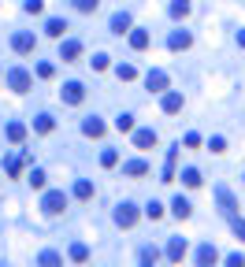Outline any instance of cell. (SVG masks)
<instances>
[{
	"instance_id": "cell-33",
	"label": "cell",
	"mask_w": 245,
	"mask_h": 267,
	"mask_svg": "<svg viewBox=\"0 0 245 267\" xmlns=\"http://www.w3.org/2000/svg\"><path fill=\"white\" fill-rule=\"evenodd\" d=\"M41 263H45V267H56V263H59V253H41Z\"/></svg>"
},
{
	"instance_id": "cell-21",
	"label": "cell",
	"mask_w": 245,
	"mask_h": 267,
	"mask_svg": "<svg viewBox=\"0 0 245 267\" xmlns=\"http://www.w3.org/2000/svg\"><path fill=\"white\" fill-rule=\"evenodd\" d=\"M23 137H26V127H23V122H8V141H15V145H19Z\"/></svg>"
},
{
	"instance_id": "cell-2",
	"label": "cell",
	"mask_w": 245,
	"mask_h": 267,
	"mask_svg": "<svg viewBox=\"0 0 245 267\" xmlns=\"http://www.w3.org/2000/svg\"><path fill=\"white\" fill-rule=\"evenodd\" d=\"M11 49L19 52V56H30V52L37 49V37H34V34H26V30H19V34L11 37Z\"/></svg>"
},
{
	"instance_id": "cell-14",
	"label": "cell",
	"mask_w": 245,
	"mask_h": 267,
	"mask_svg": "<svg viewBox=\"0 0 245 267\" xmlns=\"http://www.w3.org/2000/svg\"><path fill=\"white\" fill-rule=\"evenodd\" d=\"M164 112L167 115H178L182 112V97H178V93H164Z\"/></svg>"
},
{
	"instance_id": "cell-38",
	"label": "cell",
	"mask_w": 245,
	"mask_h": 267,
	"mask_svg": "<svg viewBox=\"0 0 245 267\" xmlns=\"http://www.w3.org/2000/svg\"><path fill=\"white\" fill-rule=\"evenodd\" d=\"M93 67H97V71H104V67H108V56H104V52H100V56H93Z\"/></svg>"
},
{
	"instance_id": "cell-30",
	"label": "cell",
	"mask_w": 245,
	"mask_h": 267,
	"mask_svg": "<svg viewBox=\"0 0 245 267\" xmlns=\"http://www.w3.org/2000/svg\"><path fill=\"white\" fill-rule=\"evenodd\" d=\"M100 163H104V167H115V163H119V152H115V149H104V152H100Z\"/></svg>"
},
{
	"instance_id": "cell-35",
	"label": "cell",
	"mask_w": 245,
	"mask_h": 267,
	"mask_svg": "<svg viewBox=\"0 0 245 267\" xmlns=\"http://www.w3.org/2000/svg\"><path fill=\"white\" fill-rule=\"evenodd\" d=\"M23 8H26L30 15H41V8H45V4H41V0H26V4H23Z\"/></svg>"
},
{
	"instance_id": "cell-5",
	"label": "cell",
	"mask_w": 245,
	"mask_h": 267,
	"mask_svg": "<svg viewBox=\"0 0 245 267\" xmlns=\"http://www.w3.org/2000/svg\"><path fill=\"white\" fill-rule=\"evenodd\" d=\"M115 223H119V227H134V223H137V204L122 200L119 208H115Z\"/></svg>"
},
{
	"instance_id": "cell-26",
	"label": "cell",
	"mask_w": 245,
	"mask_h": 267,
	"mask_svg": "<svg viewBox=\"0 0 245 267\" xmlns=\"http://www.w3.org/2000/svg\"><path fill=\"white\" fill-rule=\"evenodd\" d=\"M171 15L175 19H186L190 15V0H171Z\"/></svg>"
},
{
	"instance_id": "cell-13",
	"label": "cell",
	"mask_w": 245,
	"mask_h": 267,
	"mask_svg": "<svg viewBox=\"0 0 245 267\" xmlns=\"http://www.w3.org/2000/svg\"><path fill=\"white\" fill-rule=\"evenodd\" d=\"M82 134H86V137H100V134H104V122H100L97 115H89V119L82 122Z\"/></svg>"
},
{
	"instance_id": "cell-4",
	"label": "cell",
	"mask_w": 245,
	"mask_h": 267,
	"mask_svg": "<svg viewBox=\"0 0 245 267\" xmlns=\"http://www.w3.org/2000/svg\"><path fill=\"white\" fill-rule=\"evenodd\" d=\"M30 82H34V78H30V71H23V67H11V71H8V86H11L15 93H26Z\"/></svg>"
},
{
	"instance_id": "cell-19",
	"label": "cell",
	"mask_w": 245,
	"mask_h": 267,
	"mask_svg": "<svg viewBox=\"0 0 245 267\" xmlns=\"http://www.w3.org/2000/svg\"><path fill=\"white\" fill-rule=\"evenodd\" d=\"M112 30H115V34L130 30V15H127V11H115V15H112Z\"/></svg>"
},
{
	"instance_id": "cell-34",
	"label": "cell",
	"mask_w": 245,
	"mask_h": 267,
	"mask_svg": "<svg viewBox=\"0 0 245 267\" xmlns=\"http://www.w3.org/2000/svg\"><path fill=\"white\" fill-rule=\"evenodd\" d=\"M145 215H149V219H160V215H164V208H160V204H156V200H152V204H149V208H145Z\"/></svg>"
},
{
	"instance_id": "cell-12",
	"label": "cell",
	"mask_w": 245,
	"mask_h": 267,
	"mask_svg": "<svg viewBox=\"0 0 245 267\" xmlns=\"http://www.w3.org/2000/svg\"><path fill=\"white\" fill-rule=\"evenodd\" d=\"M134 145L137 149H156V130H137L134 134Z\"/></svg>"
},
{
	"instance_id": "cell-39",
	"label": "cell",
	"mask_w": 245,
	"mask_h": 267,
	"mask_svg": "<svg viewBox=\"0 0 245 267\" xmlns=\"http://www.w3.org/2000/svg\"><path fill=\"white\" fill-rule=\"evenodd\" d=\"M37 74L41 78H52V64H37Z\"/></svg>"
},
{
	"instance_id": "cell-16",
	"label": "cell",
	"mask_w": 245,
	"mask_h": 267,
	"mask_svg": "<svg viewBox=\"0 0 245 267\" xmlns=\"http://www.w3.org/2000/svg\"><path fill=\"white\" fill-rule=\"evenodd\" d=\"M74 197H78V200H89V197H93V182H89V178H78V182H74Z\"/></svg>"
},
{
	"instance_id": "cell-9",
	"label": "cell",
	"mask_w": 245,
	"mask_h": 267,
	"mask_svg": "<svg viewBox=\"0 0 245 267\" xmlns=\"http://www.w3.org/2000/svg\"><path fill=\"white\" fill-rule=\"evenodd\" d=\"M182 256H186V241H182V238H171V241H167V260H171V263H182Z\"/></svg>"
},
{
	"instance_id": "cell-10",
	"label": "cell",
	"mask_w": 245,
	"mask_h": 267,
	"mask_svg": "<svg viewBox=\"0 0 245 267\" xmlns=\"http://www.w3.org/2000/svg\"><path fill=\"white\" fill-rule=\"evenodd\" d=\"M145 86H149L152 93H164V89H167V74H164V71H149V74H145Z\"/></svg>"
},
{
	"instance_id": "cell-18",
	"label": "cell",
	"mask_w": 245,
	"mask_h": 267,
	"mask_svg": "<svg viewBox=\"0 0 245 267\" xmlns=\"http://www.w3.org/2000/svg\"><path fill=\"white\" fill-rule=\"evenodd\" d=\"M64 30H67L64 19H49V23H45V34H49V37H64Z\"/></svg>"
},
{
	"instance_id": "cell-24",
	"label": "cell",
	"mask_w": 245,
	"mask_h": 267,
	"mask_svg": "<svg viewBox=\"0 0 245 267\" xmlns=\"http://www.w3.org/2000/svg\"><path fill=\"white\" fill-rule=\"evenodd\" d=\"M115 74H119V82H134V78H137L134 64H119V67H115Z\"/></svg>"
},
{
	"instance_id": "cell-32",
	"label": "cell",
	"mask_w": 245,
	"mask_h": 267,
	"mask_svg": "<svg viewBox=\"0 0 245 267\" xmlns=\"http://www.w3.org/2000/svg\"><path fill=\"white\" fill-rule=\"evenodd\" d=\"M156 260H160L156 249H141V263H156Z\"/></svg>"
},
{
	"instance_id": "cell-37",
	"label": "cell",
	"mask_w": 245,
	"mask_h": 267,
	"mask_svg": "<svg viewBox=\"0 0 245 267\" xmlns=\"http://www.w3.org/2000/svg\"><path fill=\"white\" fill-rule=\"evenodd\" d=\"M208 149H212V152H223V149H227V141H223V137H212V141H208Z\"/></svg>"
},
{
	"instance_id": "cell-15",
	"label": "cell",
	"mask_w": 245,
	"mask_h": 267,
	"mask_svg": "<svg viewBox=\"0 0 245 267\" xmlns=\"http://www.w3.org/2000/svg\"><path fill=\"white\" fill-rule=\"evenodd\" d=\"M122 175H149V163L145 160H127V163H122Z\"/></svg>"
},
{
	"instance_id": "cell-11",
	"label": "cell",
	"mask_w": 245,
	"mask_h": 267,
	"mask_svg": "<svg viewBox=\"0 0 245 267\" xmlns=\"http://www.w3.org/2000/svg\"><path fill=\"white\" fill-rule=\"evenodd\" d=\"M219 260V253H216V245H201V249H197V263H201V267H212V263H216Z\"/></svg>"
},
{
	"instance_id": "cell-1",
	"label": "cell",
	"mask_w": 245,
	"mask_h": 267,
	"mask_svg": "<svg viewBox=\"0 0 245 267\" xmlns=\"http://www.w3.org/2000/svg\"><path fill=\"white\" fill-rule=\"evenodd\" d=\"M216 200H219V212H223L227 219L238 215V200H234V193L227 190V186H216Z\"/></svg>"
},
{
	"instance_id": "cell-17",
	"label": "cell",
	"mask_w": 245,
	"mask_h": 267,
	"mask_svg": "<svg viewBox=\"0 0 245 267\" xmlns=\"http://www.w3.org/2000/svg\"><path fill=\"white\" fill-rule=\"evenodd\" d=\"M171 212H175L178 219H190V212H193V204H190L186 197H175V204H171Z\"/></svg>"
},
{
	"instance_id": "cell-22",
	"label": "cell",
	"mask_w": 245,
	"mask_h": 267,
	"mask_svg": "<svg viewBox=\"0 0 245 267\" xmlns=\"http://www.w3.org/2000/svg\"><path fill=\"white\" fill-rule=\"evenodd\" d=\"M52 127H56L52 115H37V119H34V130H37V134H52Z\"/></svg>"
},
{
	"instance_id": "cell-3",
	"label": "cell",
	"mask_w": 245,
	"mask_h": 267,
	"mask_svg": "<svg viewBox=\"0 0 245 267\" xmlns=\"http://www.w3.org/2000/svg\"><path fill=\"white\" fill-rule=\"evenodd\" d=\"M41 208L49 212V215H59L67 208V193H59V190H52V193H45V200H41Z\"/></svg>"
},
{
	"instance_id": "cell-36",
	"label": "cell",
	"mask_w": 245,
	"mask_h": 267,
	"mask_svg": "<svg viewBox=\"0 0 245 267\" xmlns=\"http://www.w3.org/2000/svg\"><path fill=\"white\" fill-rule=\"evenodd\" d=\"M231 227H234V234H238V238H241V241H245V223H241V219H238V215H234V219H231Z\"/></svg>"
},
{
	"instance_id": "cell-27",
	"label": "cell",
	"mask_w": 245,
	"mask_h": 267,
	"mask_svg": "<svg viewBox=\"0 0 245 267\" xmlns=\"http://www.w3.org/2000/svg\"><path fill=\"white\" fill-rule=\"evenodd\" d=\"M26 182L34 186V190H45V171H41V167H34V171L26 175Z\"/></svg>"
},
{
	"instance_id": "cell-23",
	"label": "cell",
	"mask_w": 245,
	"mask_h": 267,
	"mask_svg": "<svg viewBox=\"0 0 245 267\" xmlns=\"http://www.w3.org/2000/svg\"><path fill=\"white\" fill-rule=\"evenodd\" d=\"M71 260H74V263H86V260H89V249H86L82 241H74V245H71Z\"/></svg>"
},
{
	"instance_id": "cell-25",
	"label": "cell",
	"mask_w": 245,
	"mask_h": 267,
	"mask_svg": "<svg viewBox=\"0 0 245 267\" xmlns=\"http://www.w3.org/2000/svg\"><path fill=\"white\" fill-rule=\"evenodd\" d=\"M175 160H178V152L171 149V152H167V163H164V182H171V178H175Z\"/></svg>"
},
{
	"instance_id": "cell-40",
	"label": "cell",
	"mask_w": 245,
	"mask_h": 267,
	"mask_svg": "<svg viewBox=\"0 0 245 267\" xmlns=\"http://www.w3.org/2000/svg\"><path fill=\"white\" fill-rule=\"evenodd\" d=\"M238 45H241V49H245V30H238Z\"/></svg>"
},
{
	"instance_id": "cell-29",
	"label": "cell",
	"mask_w": 245,
	"mask_h": 267,
	"mask_svg": "<svg viewBox=\"0 0 245 267\" xmlns=\"http://www.w3.org/2000/svg\"><path fill=\"white\" fill-rule=\"evenodd\" d=\"M182 182H186V186H201V171L186 167V171H182Z\"/></svg>"
},
{
	"instance_id": "cell-28",
	"label": "cell",
	"mask_w": 245,
	"mask_h": 267,
	"mask_svg": "<svg viewBox=\"0 0 245 267\" xmlns=\"http://www.w3.org/2000/svg\"><path fill=\"white\" fill-rule=\"evenodd\" d=\"M115 130H119V134H130V130H134V115H119V119H115Z\"/></svg>"
},
{
	"instance_id": "cell-6",
	"label": "cell",
	"mask_w": 245,
	"mask_h": 267,
	"mask_svg": "<svg viewBox=\"0 0 245 267\" xmlns=\"http://www.w3.org/2000/svg\"><path fill=\"white\" fill-rule=\"evenodd\" d=\"M190 45H193V37H190V30H175V34L167 37V49H171V52H186Z\"/></svg>"
},
{
	"instance_id": "cell-31",
	"label": "cell",
	"mask_w": 245,
	"mask_h": 267,
	"mask_svg": "<svg viewBox=\"0 0 245 267\" xmlns=\"http://www.w3.org/2000/svg\"><path fill=\"white\" fill-rule=\"evenodd\" d=\"M97 4H100V0H74V8H78V11H97Z\"/></svg>"
},
{
	"instance_id": "cell-7",
	"label": "cell",
	"mask_w": 245,
	"mask_h": 267,
	"mask_svg": "<svg viewBox=\"0 0 245 267\" xmlns=\"http://www.w3.org/2000/svg\"><path fill=\"white\" fill-rule=\"evenodd\" d=\"M78 56H82V41H64L59 45V59H64V64H78Z\"/></svg>"
},
{
	"instance_id": "cell-20",
	"label": "cell",
	"mask_w": 245,
	"mask_h": 267,
	"mask_svg": "<svg viewBox=\"0 0 245 267\" xmlns=\"http://www.w3.org/2000/svg\"><path fill=\"white\" fill-rule=\"evenodd\" d=\"M130 49H137V52L149 49V34H145V30H134V34H130Z\"/></svg>"
},
{
	"instance_id": "cell-8",
	"label": "cell",
	"mask_w": 245,
	"mask_h": 267,
	"mask_svg": "<svg viewBox=\"0 0 245 267\" xmlns=\"http://www.w3.org/2000/svg\"><path fill=\"white\" fill-rule=\"evenodd\" d=\"M59 97H64L67 104H82V97H86V89H82V82H67L64 89H59Z\"/></svg>"
}]
</instances>
